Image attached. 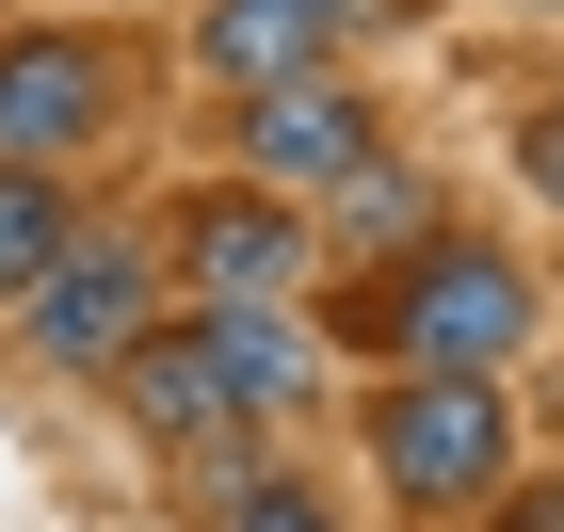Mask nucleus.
I'll return each mask as SVG.
<instances>
[{
	"mask_svg": "<svg viewBox=\"0 0 564 532\" xmlns=\"http://www.w3.org/2000/svg\"><path fill=\"white\" fill-rule=\"evenodd\" d=\"M500 532H564V485L549 500H500Z\"/></svg>",
	"mask_w": 564,
	"mask_h": 532,
	"instance_id": "obj_14",
	"label": "nucleus"
},
{
	"mask_svg": "<svg viewBox=\"0 0 564 532\" xmlns=\"http://www.w3.org/2000/svg\"><path fill=\"white\" fill-rule=\"evenodd\" d=\"M355 323H371L403 371H517L532 323H549V291H532L517 242H403L388 291H371Z\"/></svg>",
	"mask_w": 564,
	"mask_h": 532,
	"instance_id": "obj_2",
	"label": "nucleus"
},
{
	"mask_svg": "<svg viewBox=\"0 0 564 532\" xmlns=\"http://www.w3.org/2000/svg\"><path fill=\"white\" fill-rule=\"evenodd\" d=\"M517 177L564 210V97H532V113H517Z\"/></svg>",
	"mask_w": 564,
	"mask_h": 532,
	"instance_id": "obj_12",
	"label": "nucleus"
},
{
	"mask_svg": "<svg viewBox=\"0 0 564 532\" xmlns=\"http://www.w3.org/2000/svg\"><path fill=\"white\" fill-rule=\"evenodd\" d=\"M82 242V210H65V177L48 162H0V291H33L48 259Z\"/></svg>",
	"mask_w": 564,
	"mask_h": 532,
	"instance_id": "obj_10",
	"label": "nucleus"
},
{
	"mask_svg": "<svg viewBox=\"0 0 564 532\" xmlns=\"http://www.w3.org/2000/svg\"><path fill=\"white\" fill-rule=\"evenodd\" d=\"M306 242H339V259H403V242H435V177L403 162V145H371L355 177L306 194Z\"/></svg>",
	"mask_w": 564,
	"mask_h": 532,
	"instance_id": "obj_8",
	"label": "nucleus"
},
{
	"mask_svg": "<svg viewBox=\"0 0 564 532\" xmlns=\"http://www.w3.org/2000/svg\"><path fill=\"white\" fill-rule=\"evenodd\" d=\"M17 307H33V355H48V371H113V355L162 323V259H145V242H65Z\"/></svg>",
	"mask_w": 564,
	"mask_h": 532,
	"instance_id": "obj_5",
	"label": "nucleus"
},
{
	"mask_svg": "<svg viewBox=\"0 0 564 532\" xmlns=\"http://www.w3.org/2000/svg\"><path fill=\"white\" fill-rule=\"evenodd\" d=\"M371 145H388V113L355 82H323V65H306V82H259V113H242V177H259V194H323V177H355Z\"/></svg>",
	"mask_w": 564,
	"mask_h": 532,
	"instance_id": "obj_7",
	"label": "nucleus"
},
{
	"mask_svg": "<svg viewBox=\"0 0 564 532\" xmlns=\"http://www.w3.org/2000/svg\"><path fill=\"white\" fill-rule=\"evenodd\" d=\"M323 48H339V17H323V0H210V17H194V65H210V82H306V65H323Z\"/></svg>",
	"mask_w": 564,
	"mask_h": 532,
	"instance_id": "obj_9",
	"label": "nucleus"
},
{
	"mask_svg": "<svg viewBox=\"0 0 564 532\" xmlns=\"http://www.w3.org/2000/svg\"><path fill=\"white\" fill-rule=\"evenodd\" d=\"M339 33H403V17H435V0H323Z\"/></svg>",
	"mask_w": 564,
	"mask_h": 532,
	"instance_id": "obj_13",
	"label": "nucleus"
},
{
	"mask_svg": "<svg viewBox=\"0 0 564 532\" xmlns=\"http://www.w3.org/2000/svg\"><path fill=\"white\" fill-rule=\"evenodd\" d=\"M371 485L420 500V517L500 500L517 485V403H500V371H403V388L371 403Z\"/></svg>",
	"mask_w": 564,
	"mask_h": 532,
	"instance_id": "obj_3",
	"label": "nucleus"
},
{
	"mask_svg": "<svg viewBox=\"0 0 564 532\" xmlns=\"http://www.w3.org/2000/svg\"><path fill=\"white\" fill-rule=\"evenodd\" d=\"M226 532H339V500H306V485H226Z\"/></svg>",
	"mask_w": 564,
	"mask_h": 532,
	"instance_id": "obj_11",
	"label": "nucleus"
},
{
	"mask_svg": "<svg viewBox=\"0 0 564 532\" xmlns=\"http://www.w3.org/2000/svg\"><path fill=\"white\" fill-rule=\"evenodd\" d=\"M130 420L177 452H226L242 420H291L306 403V323L291 307H210V323H145L130 355Z\"/></svg>",
	"mask_w": 564,
	"mask_h": 532,
	"instance_id": "obj_1",
	"label": "nucleus"
},
{
	"mask_svg": "<svg viewBox=\"0 0 564 532\" xmlns=\"http://www.w3.org/2000/svg\"><path fill=\"white\" fill-rule=\"evenodd\" d=\"M306 259H323V242H306V194H259V177L177 194V274H194L210 307H274Z\"/></svg>",
	"mask_w": 564,
	"mask_h": 532,
	"instance_id": "obj_6",
	"label": "nucleus"
},
{
	"mask_svg": "<svg viewBox=\"0 0 564 532\" xmlns=\"http://www.w3.org/2000/svg\"><path fill=\"white\" fill-rule=\"evenodd\" d=\"M113 113H130V48H113V33H17V48H0V162H48V177H65Z\"/></svg>",
	"mask_w": 564,
	"mask_h": 532,
	"instance_id": "obj_4",
	"label": "nucleus"
}]
</instances>
